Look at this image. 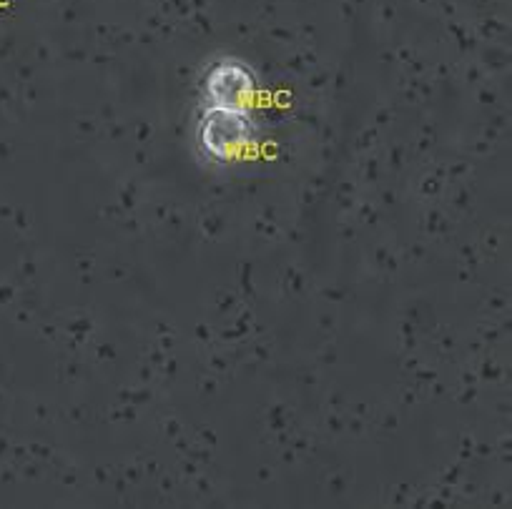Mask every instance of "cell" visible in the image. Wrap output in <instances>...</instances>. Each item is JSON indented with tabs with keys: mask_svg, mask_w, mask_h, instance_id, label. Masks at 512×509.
I'll use <instances>...</instances> for the list:
<instances>
[{
	"mask_svg": "<svg viewBox=\"0 0 512 509\" xmlns=\"http://www.w3.org/2000/svg\"><path fill=\"white\" fill-rule=\"evenodd\" d=\"M259 143V123L249 108H201L196 123V148L216 166H231L254 153Z\"/></svg>",
	"mask_w": 512,
	"mask_h": 509,
	"instance_id": "obj_1",
	"label": "cell"
},
{
	"mask_svg": "<svg viewBox=\"0 0 512 509\" xmlns=\"http://www.w3.org/2000/svg\"><path fill=\"white\" fill-rule=\"evenodd\" d=\"M256 91H259L256 73L239 58H219L206 68L204 78H201L204 106L254 111Z\"/></svg>",
	"mask_w": 512,
	"mask_h": 509,
	"instance_id": "obj_2",
	"label": "cell"
}]
</instances>
